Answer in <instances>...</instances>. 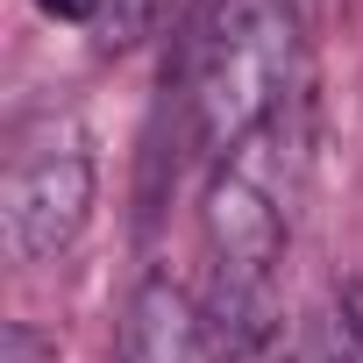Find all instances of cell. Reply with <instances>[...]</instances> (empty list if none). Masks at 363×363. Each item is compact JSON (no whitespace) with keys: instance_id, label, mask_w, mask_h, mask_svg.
<instances>
[{"instance_id":"obj_2","label":"cell","mask_w":363,"mask_h":363,"mask_svg":"<svg viewBox=\"0 0 363 363\" xmlns=\"http://www.w3.org/2000/svg\"><path fill=\"white\" fill-rule=\"evenodd\" d=\"M200 228H207L200 335L214 356L242 363L278 335V257H285V207L271 193V171L250 150L214 164Z\"/></svg>"},{"instance_id":"obj_4","label":"cell","mask_w":363,"mask_h":363,"mask_svg":"<svg viewBox=\"0 0 363 363\" xmlns=\"http://www.w3.org/2000/svg\"><path fill=\"white\" fill-rule=\"evenodd\" d=\"M200 342H207V335H200L193 292L178 285V278H164V271H150V278L128 292V306H121L114 363H193Z\"/></svg>"},{"instance_id":"obj_6","label":"cell","mask_w":363,"mask_h":363,"mask_svg":"<svg viewBox=\"0 0 363 363\" xmlns=\"http://www.w3.org/2000/svg\"><path fill=\"white\" fill-rule=\"evenodd\" d=\"M342 363H363V285L342 299Z\"/></svg>"},{"instance_id":"obj_1","label":"cell","mask_w":363,"mask_h":363,"mask_svg":"<svg viewBox=\"0 0 363 363\" xmlns=\"http://www.w3.org/2000/svg\"><path fill=\"white\" fill-rule=\"evenodd\" d=\"M299 86V8L292 0H214L186 57L193 150L228 164L278 128Z\"/></svg>"},{"instance_id":"obj_5","label":"cell","mask_w":363,"mask_h":363,"mask_svg":"<svg viewBox=\"0 0 363 363\" xmlns=\"http://www.w3.org/2000/svg\"><path fill=\"white\" fill-rule=\"evenodd\" d=\"M0 363H57V342L36 320H8L0 328Z\"/></svg>"},{"instance_id":"obj_8","label":"cell","mask_w":363,"mask_h":363,"mask_svg":"<svg viewBox=\"0 0 363 363\" xmlns=\"http://www.w3.org/2000/svg\"><path fill=\"white\" fill-rule=\"evenodd\" d=\"M278 363H342V356H335L328 342H292V349H285Z\"/></svg>"},{"instance_id":"obj_3","label":"cell","mask_w":363,"mask_h":363,"mask_svg":"<svg viewBox=\"0 0 363 363\" xmlns=\"http://www.w3.org/2000/svg\"><path fill=\"white\" fill-rule=\"evenodd\" d=\"M93 193H100V164H93V143L72 114H50V121L22 128L15 150H8V178H0L8 250L22 264L65 257L93 221Z\"/></svg>"},{"instance_id":"obj_7","label":"cell","mask_w":363,"mask_h":363,"mask_svg":"<svg viewBox=\"0 0 363 363\" xmlns=\"http://www.w3.org/2000/svg\"><path fill=\"white\" fill-rule=\"evenodd\" d=\"M36 8H43L50 22H93V15H100V0H36Z\"/></svg>"}]
</instances>
